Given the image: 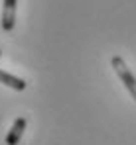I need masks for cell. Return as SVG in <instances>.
<instances>
[{
  "mask_svg": "<svg viewBox=\"0 0 136 145\" xmlns=\"http://www.w3.org/2000/svg\"><path fill=\"white\" fill-rule=\"evenodd\" d=\"M113 69L116 71V74H118V78H120V82L124 84V88L130 92V96L136 100V78L134 74L130 72V69L126 67V63L120 59V57H113Z\"/></svg>",
  "mask_w": 136,
  "mask_h": 145,
  "instance_id": "6da1fadb",
  "label": "cell"
},
{
  "mask_svg": "<svg viewBox=\"0 0 136 145\" xmlns=\"http://www.w3.org/2000/svg\"><path fill=\"white\" fill-rule=\"evenodd\" d=\"M26 125H28L26 118H16L14 123H12V127H10V131H8V135H6V145H18L20 143Z\"/></svg>",
  "mask_w": 136,
  "mask_h": 145,
  "instance_id": "3957f363",
  "label": "cell"
},
{
  "mask_svg": "<svg viewBox=\"0 0 136 145\" xmlns=\"http://www.w3.org/2000/svg\"><path fill=\"white\" fill-rule=\"evenodd\" d=\"M0 82L6 84V86H10V88H14V90H18V92L26 88V80H24V78H18V76L2 71V69H0Z\"/></svg>",
  "mask_w": 136,
  "mask_h": 145,
  "instance_id": "277c9868",
  "label": "cell"
},
{
  "mask_svg": "<svg viewBox=\"0 0 136 145\" xmlns=\"http://www.w3.org/2000/svg\"><path fill=\"white\" fill-rule=\"evenodd\" d=\"M16 4L18 0H4L2 6V29L4 31H12L16 25Z\"/></svg>",
  "mask_w": 136,
  "mask_h": 145,
  "instance_id": "7a4b0ae2",
  "label": "cell"
},
{
  "mask_svg": "<svg viewBox=\"0 0 136 145\" xmlns=\"http://www.w3.org/2000/svg\"><path fill=\"white\" fill-rule=\"evenodd\" d=\"M0 57H2V49H0Z\"/></svg>",
  "mask_w": 136,
  "mask_h": 145,
  "instance_id": "5b68a950",
  "label": "cell"
}]
</instances>
